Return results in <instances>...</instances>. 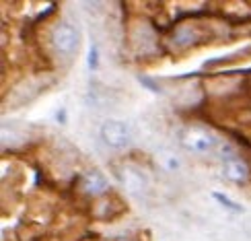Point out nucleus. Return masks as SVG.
<instances>
[{
  "label": "nucleus",
  "mask_w": 251,
  "mask_h": 241,
  "mask_svg": "<svg viewBox=\"0 0 251 241\" xmlns=\"http://www.w3.org/2000/svg\"><path fill=\"white\" fill-rule=\"evenodd\" d=\"M118 177H120V182L126 190H130L134 194L146 190V177L132 165H124L122 169H118Z\"/></svg>",
  "instance_id": "obj_4"
},
{
  "label": "nucleus",
  "mask_w": 251,
  "mask_h": 241,
  "mask_svg": "<svg viewBox=\"0 0 251 241\" xmlns=\"http://www.w3.org/2000/svg\"><path fill=\"white\" fill-rule=\"evenodd\" d=\"M179 144L187 153L194 155H210L218 149V138L200 126H187L179 132Z\"/></svg>",
  "instance_id": "obj_1"
},
{
  "label": "nucleus",
  "mask_w": 251,
  "mask_h": 241,
  "mask_svg": "<svg viewBox=\"0 0 251 241\" xmlns=\"http://www.w3.org/2000/svg\"><path fill=\"white\" fill-rule=\"evenodd\" d=\"M51 46L60 54H72L78 48V31L70 23H60L51 31Z\"/></svg>",
  "instance_id": "obj_3"
},
{
  "label": "nucleus",
  "mask_w": 251,
  "mask_h": 241,
  "mask_svg": "<svg viewBox=\"0 0 251 241\" xmlns=\"http://www.w3.org/2000/svg\"><path fill=\"white\" fill-rule=\"evenodd\" d=\"M89 68H97V48L91 46V54H89Z\"/></svg>",
  "instance_id": "obj_8"
},
{
  "label": "nucleus",
  "mask_w": 251,
  "mask_h": 241,
  "mask_svg": "<svg viewBox=\"0 0 251 241\" xmlns=\"http://www.w3.org/2000/svg\"><path fill=\"white\" fill-rule=\"evenodd\" d=\"M214 196V200L216 202H221V206H225L226 211H231V213H235V214H241V213H245V208L239 204V202H235L233 198H228V196H225V194H212Z\"/></svg>",
  "instance_id": "obj_7"
},
{
  "label": "nucleus",
  "mask_w": 251,
  "mask_h": 241,
  "mask_svg": "<svg viewBox=\"0 0 251 241\" xmlns=\"http://www.w3.org/2000/svg\"><path fill=\"white\" fill-rule=\"evenodd\" d=\"M223 175L235 184H245L249 180V167L245 161L237 159V157H231V159H226L223 163Z\"/></svg>",
  "instance_id": "obj_6"
},
{
  "label": "nucleus",
  "mask_w": 251,
  "mask_h": 241,
  "mask_svg": "<svg viewBox=\"0 0 251 241\" xmlns=\"http://www.w3.org/2000/svg\"><path fill=\"white\" fill-rule=\"evenodd\" d=\"M80 187H82V192L89 194V196H101L109 190V182L101 171H89V173L82 175Z\"/></svg>",
  "instance_id": "obj_5"
},
{
  "label": "nucleus",
  "mask_w": 251,
  "mask_h": 241,
  "mask_svg": "<svg viewBox=\"0 0 251 241\" xmlns=\"http://www.w3.org/2000/svg\"><path fill=\"white\" fill-rule=\"evenodd\" d=\"M101 140L105 142L111 149H126L130 144V128L126 126L122 120H105L101 124Z\"/></svg>",
  "instance_id": "obj_2"
},
{
  "label": "nucleus",
  "mask_w": 251,
  "mask_h": 241,
  "mask_svg": "<svg viewBox=\"0 0 251 241\" xmlns=\"http://www.w3.org/2000/svg\"><path fill=\"white\" fill-rule=\"evenodd\" d=\"M105 241H132V239H105Z\"/></svg>",
  "instance_id": "obj_9"
}]
</instances>
